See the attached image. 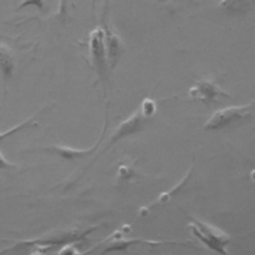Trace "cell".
Listing matches in <instances>:
<instances>
[{"label": "cell", "instance_id": "obj_1", "mask_svg": "<svg viewBox=\"0 0 255 255\" xmlns=\"http://www.w3.org/2000/svg\"><path fill=\"white\" fill-rule=\"evenodd\" d=\"M156 108L157 105L155 100H153L150 97L144 98L137 107V109L117 126V128L111 134L106 147L101 151V153H99L95 157L93 161H91L89 166L96 160V158L101 156L103 153H105L107 150H109L112 146H114L122 139H125L130 135H133L141 131L147 125V123L155 115Z\"/></svg>", "mask_w": 255, "mask_h": 255}, {"label": "cell", "instance_id": "obj_2", "mask_svg": "<svg viewBox=\"0 0 255 255\" xmlns=\"http://www.w3.org/2000/svg\"><path fill=\"white\" fill-rule=\"evenodd\" d=\"M187 217L189 219L187 227L190 229L195 238H197L203 243V245L215 253L223 255L229 254L227 250V247L231 242V237L229 234L196 217L189 215Z\"/></svg>", "mask_w": 255, "mask_h": 255}, {"label": "cell", "instance_id": "obj_3", "mask_svg": "<svg viewBox=\"0 0 255 255\" xmlns=\"http://www.w3.org/2000/svg\"><path fill=\"white\" fill-rule=\"evenodd\" d=\"M130 226L124 225L122 228L116 230L104 241L100 242L96 247L103 246L104 250L102 253H110L114 251L126 250L128 247L135 246L138 244H144L150 247H158L161 245H191V241H181V240H155V239H143V238H128L126 233L129 232Z\"/></svg>", "mask_w": 255, "mask_h": 255}, {"label": "cell", "instance_id": "obj_4", "mask_svg": "<svg viewBox=\"0 0 255 255\" xmlns=\"http://www.w3.org/2000/svg\"><path fill=\"white\" fill-rule=\"evenodd\" d=\"M255 107V100L238 106H229L215 111L204 123L205 130H217L230 127L234 123L243 120L250 115Z\"/></svg>", "mask_w": 255, "mask_h": 255}, {"label": "cell", "instance_id": "obj_5", "mask_svg": "<svg viewBox=\"0 0 255 255\" xmlns=\"http://www.w3.org/2000/svg\"><path fill=\"white\" fill-rule=\"evenodd\" d=\"M89 45L94 69L99 79L104 82L107 79V72L110 67L105 44L104 28L98 27L91 32Z\"/></svg>", "mask_w": 255, "mask_h": 255}, {"label": "cell", "instance_id": "obj_6", "mask_svg": "<svg viewBox=\"0 0 255 255\" xmlns=\"http://www.w3.org/2000/svg\"><path fill=\"white\" fill-rule=\"evenodd\" d=\"M188 96L204 105L210 106L216 103L220 98H232L230 94L224 91L216 80L202 79L195 82L188 90Z\"/></svg>", "mask_w": 255, "mask_h": 255}, {"label": "cell", "instance_id": "obj_7", "mask_svg": "<svg viewBox=\"0 0 255 255\" xmlns=\"http://www.w3.org/2000/svg\"><path fill=\"white\" fill-rule=\"evenodd\" d=\"M108 128V119L106 118V122H105V126H104V129L103 132L101 134V137L99 138V140L91 147L89 148H74V147H70V146H65V145H48V146H43L40 147L39 149L44 151V152H49V153H53V154H57L62 158L65 159H78V158H83L91 153H93L94 151H97L99 146L101 145L104 135L106 133Z\"/></svg>", "mask_w": 255, "mask_h": 255}, {"label": "cell", "instance_id": "obj_8", "mask_svg": "<svg viewBox=\"0 0 255 255\" xmlns=\"http://www.w3.org/2000/svg\"><path fill=\"white\" fill-rule=\"evenodd\" d=\"M192 171H193V165L191 164L188 168V170L186 171V173L184 174V176L181 178V180L179 182H177L172 188L164 191V192H161L156 198L155 200L151 201L149 204L145 205V206H142L139 211H138V214L139 216L143 217V216H146L148 213H150L155 207L157 206H162V205H165L166 203H168L171 198L177 194L183 187L184 185L188 182V180L191 178V174H192Z\"/></svg>", "mask_w": 255, "mask_h": 255}, {"label": "cell", "instance_id": "obj_9", "mask_svg": "<svg viewBox=\"0 0 255 255\" xmlns=\"http://www.w3.org/2000/svg\"><path fill=\"white\" fill-rule=\"evenodd\" d=\"M105 44L108 56V62L111 69H113L119 62L124 52V45L118 35L110 30L108 27L104 28Z\"/></svg>", "mask_w": 255, "mask_h": 255}, {"label": "cell", "instance_id": "obj_10", "mask_svg": "<svg viewBox=\"0 0 255 255\" xmlns=\"http://www.w3.org/2000/svg\"><path fill=\"white\" fill-rule=\"evenodd\" d=\"M14 71L15 62L13 56L5 46L0 45V72L5 84L12 78Z\"/></svg>", "mask_w": 255, "mask_h": 255}, {"label": "cell", "instance_id": "obj_11", "mask_svg": "<svg viewBox=\"0 0 255 255\" xmlns=\"http://www.w3.org/2000/svg\"><path fill=\"white\" fill-rule=\"evenodd\" d=\"M255 3V0H221L220 7L230 14H244L249 11Z\"/></svg>", "mask_w": 255, "mask_h": 255}, {"label": "cell", "instance_id": "obj_12", "mask_svg": "<svg viewBox=\"0 0 255 255\" xmlns=\"http://www.w3.org/2000/svg\"><path fill=\"white\" fill-rule=\"evenodd\" d=\"M38 115H35L31 118H29L28 120H26L25 122H22L20 124H18L17 126L15 127H12L11 128H9L8 130H5V131H0V143L7 137L11 136V135H14L15 133L19 132L20 130L22 129H25V128H33V127H37L38 126V123L36 121Z\"/></svg>", "mask_w": 255, "mask_h": 255}, {"label": "cell", "instance_id": "obj_13", "mask_svg": "<svg viewBox=\"0 0 255 255\" xmlns=\"http://www.w3.org/2000/svg\"><path fill=\"white\" fill-rule=\"evenodd\" d=\"M132 174H133V168L132 166L130 167L129 163H123L118 168V176L123 180L130 178Z\"/></svg>", "mask_w": 255, "mask_h": 255}, {"label": "cell", "instance_id": "obj_14", "mask_svg": "<svg viewBox=\"0 0 255 255\" xmlns=\"http://www.w3.org/2000/svg\"><path fill=\"white\" fill-rule=\"evenodd\" d=\"M18 165L16 163H13L6 159V157L2 154L1 149H0V169H10V168H15Z\"/></svg>", "mask_w": 255, "mask_h": 255}, {"label": "cell", "instance_id": "obj_15", "mask_svg": "<svg viewBox=\"0 0 255 255\" xmlns=\"http://www.w3.org/2000/svg\"><path fill=\"white\" fill-rule=\"evenodd\" d=\"M28 5H35L38 8H42L43 6V0H23L20 7L28 6Z\"/></svg>", "mask_w": 255, "mask_h": 255}]
</instances>
